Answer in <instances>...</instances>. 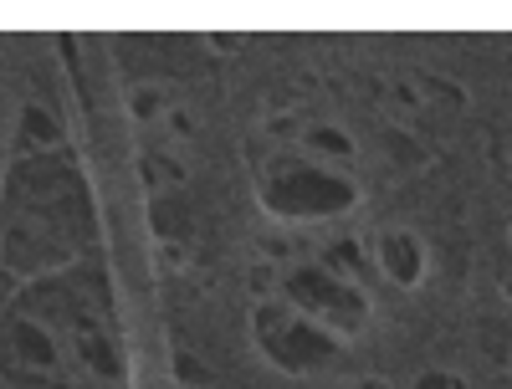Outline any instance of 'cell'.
<instances>
[{"mask_svg": "<svg viewBox=\"0 0 512 389\" xmlns=\"http://www.w3.org/2000/svg\"><path fill=\"white\" fill-rule=\"evenodd\" d=\"M410 389H466V379L451 374V369H420V374L410 379Z\"/></svg>", "mask_w": 512, "mask_h": 389, "instance_id": "10", "label": "cell"}, {"mask_svg": "<svg viewBox=\"0 0 512 389\" xmlns=\"http://www.w3.org/2000/svg\"><path fill=\"white\" fill-rule=\"evenodd\" d=\"M139 180H144L149 195H180V185H185L180 149H144L139 154Z\"/></svg>", "mask_w": 512, "mask_h": 389, "instance_id": "7", "label": "cell"}, {"mask_svg": "<svg viewBox=\"0 0 512 389\" xmlns=\"http://www.w3.org/2000/svg\"><path fill=\"white\" fill-rule=\"evenodd\" d=\"M251 343L272 369H282L292 379H313L323 369L344 364V343L333 333H323L318 323H308L303 313H292L282 297H256L251 302Z\"/></svg>", "mask_w": 512, "mask_h": 389, "instance_id": "3", "label": "cell"}, {"mask_svg": "<svg viewBox=\"0 0 512 389\" xmlns=\"http://www.w3.org/2000/svg\"><path fill=\"white\" fill-rule=\"evenodd\" d=\"M128 108H134V118H139V123H164V113L175 108V98H169L164 88H149V82H144V88H134Z\"/></svg>", "mask_w": 512, "mask_h": 389, "instance_id": "8", "label": "cell"}, {"mask_svg": "<svg viewBox=\"0 0 512 389\" xmlns=\"http://www.w3.org/2000/svg\"><path fill=\"white\" fill-rule=\"evenodd\" d=\"M369 272H379L400 292H415L431 277V246H425V236L410 231V226H384L369 241Z\"/></svg>", "mask_w": 512, "mask_h": 389, "instance_id": "4", "label": "cell"}, {"mask_svg": "<svg viewBox=\"0 0 512 389\" xmlns=\"http://www.w3.org/2000/svg\"><path fill=\"white\" fill-rule=\"evenodd\" d=\"M287 149L313 164L344 169V175H354V164H359V139L349 134V123H333V118H303V128L292 134Z\"/></svg>", "mask_w": 512, "mask_h": 389, "instance_id": "5", "label": "cell"}, {"mask_svg": "<svg viewBox=\"0 0 512 389\" xmlns=\"http://www.w3.org/2000/svg\"><path fill=\"white\" fill-rule=\"evenodd\" d=\"M354 389H390V384H379V379H359Z\"/></svg>", "mask_w": 512, "mask_h": 389, "instance_id": "11", "label": "cell"}, {"mask_svg": "<svg viewBox=\"0 0 512 389\" xmlns=\"http://www.w3.org/2000/svg\"><path fill=\"white\" fill-rule=\"evenodd\" d=\"M251 190L272 221L287 226H318V221H338L359 205V180L344 169L313 164L292 149L267 154L262 164H251Z\"/></svg>", "mask_w": 512, "mask_h": 389, "instance_id": "1", "label": "cell"}, {"mask_svg": "<svg viewBox=\"0 0 512 389\" xmlns=\"http://www.w3.org/2000/svg\"><path fill=\"white\" fill-rule=\"evenodd\" d=\"M169 369H175V379H185V384H205V379H210L205 364H200L190 349H175V354H169Z\"/></svg>", "mask_w": 512, "mask_h": 389, "instance_id": "9", "label": "cell"}, {"mask_svg": "<svg viewBox=\"0 0 512 389\" xmlns=\"http://www.w3.org/2000/svg\"><path fill=\"white\" fill-rule=\"evenodd\" d=\"M507 241H512V226H507Z\"/></svg>", "mask_w": 512, "mask_h": 389, "instance_id": "12", "label": "cell"}, {"mask_svg": "<svg viewBox=\"0 0 512 389\" xmlns=\"http://www.w3.org/2000/svg\"><path fill=\"white\" fill-rule=\"evenodd\" d=\"M292 313H303L308 323H318L323 333H333L338 343H349L359 338L369 323H374V297L364 282H349V277H338L328 272L318 256L313 262H292L277 272V292Z\"/></svg>", "mask_w": 512, "mask_h": 389, "instance_id": "2", "label": "cell"}, {"mask_svg": "<svg viewBox=\"0 0 512 389\" xmlns=\"http://www.w3.org/2000/svg\"><path fill=\"white\" fill-rule=\"evenodd\" d=\"M149 221H154L159 251L180 262L185 246H190V210H185V200L180 195H149Z\"/></svg>", "mask_w": 512, "mask_h": 389, "instance_id": "6", "label": "cell"}]
</instances>
